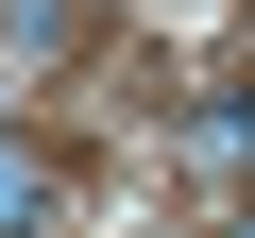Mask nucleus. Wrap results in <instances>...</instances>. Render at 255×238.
Listing matches in <instances>:
<instances>
[{"label": "nucleus", "mask_w": 255, "mask_h": 238, "mask_svg": "<svg viewBox=\"0 0 255 238\" xmlns=\"http://www.w3.org/2000/svg\"><path fill=\"white\" fill-rule=\"evenodd\" d=\"M0 238H51V153H0Z\"/></svg>", "instance_id": "1"}, {"label": "nucleus", "mask_w": 255, "mask_h": 238, "mask_svg": "<svg viewBox=\"0 0 255 238\" xmlns=\"http://www.w3.org/2000/svg\"><path fill=\"white\" fill-rule=\"evenodd\" d=\"M221 238H255V204H238V221H221Z\"/></svg>", "instance_id": "3"}, {"label": "nucleus", "mask_w": 255, "mask_h": 238, "mask_svg": "<svg viewBox=\"0 0 255 238\" xmlns=\"http://www.w3.org/2000/svg\"><path fill=\"white\" fill-rule=\"evenodd\" d=\"M204 153H221V170H255V68H238V85L204 102Z\"/></svg>", "instance_id": "2"}]
</instances>
